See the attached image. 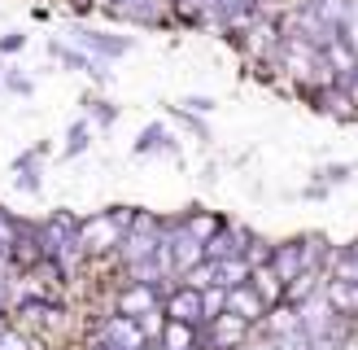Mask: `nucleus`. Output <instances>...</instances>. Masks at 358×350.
Masks as SVG:
<instances>
[{"instance_id":"nucleus-1","label":"nucleus","mask_w":358,"mask_h":350,"mask_svg":"<svg viewBox=\"0 0 358 350\" xmlns=\"http://www.w3.org/2000/svg\"><path fill=\"white\" fill-rule=\"evenodd\" d=\"M136 219V206H110L101 215H87L79 219V245H83V258H101V254H114L122 232L131 227Z\"/></svg>"},{"instance_id":"nucleus-2","label":"nucleus","mask_w":358,"mask_h":350,"mask_svg":"<svg viewBox=\"0 0 358 350\" xmlns=\"http://www.w3.org/2000/svg\"><path fill=\"white\" fill-rule=\"evenodd\" d=\"M35 232H40V254H44V258H57L66 272L83 262V245H79V219L70 215V210H52L48 219H40V223H35Z\"/></svg>"},{"instance_id":"nucleus-3","label":"nucleus","mask_w":358,"mask_h":350,"mask_svg":"<svg viewBox=\"0 0 358 350\" xmlns=\"http://www.w3.org/2000/svg\"><path fill=\"white\" fill-rule=\"evenodd\" d=\"M162 315L166 320H179V324H192V328H206V289L188 285V280L175 285V289H166Z\"/></svg>"},{"instance_id":"nucleus-4","label":"nucleus","mask_w":358,"mask_h":350,"mask_svg":"<svg viewBox=\"0 0 358 350\" xmlns=\"http://www.w3.org/2000/svg\"><path fill=\"white\" fill-rule=\"evenodd\" d=\"M249 332H254V324H245L241 315H231V311H219L201 328V346L206 350H241L249 342Z\"/></svg>"},{"instance_id":"nucleus-5","label":"nucleus","mask_w":358,"mask_h":350,"mask_svg":"<svg viewBox=\"0 0 358 350\" xmlns=\"http://www.w3.org/2000/svg\"><path fill=\"white\" fill-rule=\"evenodd\" d=\"M162 298H166V285H145V280H127V289L118 293L114 311L145 320V315H162Z\"/></svg>"},{"instance_id":"nucleus-6","label":"nucleus","mask_w":358,"mask_h":350,"mask_svg":"<svg viewBox=\"0 0 358 350\" xmlns=\"http://www.w3.org/2000/svg\"><path fill=\"white\" fill-rule=\"evenodd\" d=\"M96 337L114 342L118 350H145V346H149L145 320H136V315H122V311H114L110 320H101V324H96Z\"/></svg>"},{"instance_id":"nucleus-7","label":"nucleus","mask_w":358,"mask_h":350,"mask_svg":"<svg viewBox=\"0 0 358 350\" xmlns=\"http://www.w3.org/2000/svg\"><path fill=\"white\" fill-rule=\"evenodd\" d=\"M249 241H254V232H249V227L223 219V227L206 241V258H245V254H249Z\"/></svg>"},{"instance_id":"nucleus-8","label":"nucleus","mask_w":358,"mask_h":350,"mask_svg":"<svg viewBox=\"0 0 358 350\" xmlns=\"http://www.w3.org/2000/svg\"><path fill=\"white\" fill-rule=\"evenodd\" d=\"M70 40H75L83 52L101 57V62H114V57H122V52H131V40H127V35H110V31H87V27H79Z\"/></svg>"},{"instance_id":"nucleus-9","label":"nucleus","mask_w":358,"mask_h":350,"mask_svg":"<svg viewBox=\"0 0 358 350\" xmlns=\"http://www.w3.org/2000/svg\"><path fill=\"white\" fill-rule=\"evenodd\" d=\"M223 311L241 315L245 324H254V328H258V324H262V315H266V302L254 293V285L245 280V285H231V289L223 293Z\"/></svg>"},{"instance_id":"nucleus-10","label":"nucleus","mask_w":358,"mask_h":350,"mask_svg":"<svg viewBox=\"0 0 358 350\" xmlns=\"http://www.w3.org/2000/svg\"><path fill=\"white\" fill-rule=\"evenodd\" d=\"M44 254H40V232H35V223H27V219H17V227H13V241H9V262L13 267H35Z\"/></svg>"},{"instance_id":"nucleus-11","label":"nucleus","mask_w":358,"mask_h":350,"mask_svg":"<svg viewBox=\"0 0 358 350\" xmlns=\"http://www.w3.org/2000/svg\"><path fill=\"white\" fill-rule=\"evenodd\" d=\"M324 298L332 302L336 315H345V320L358 324V280H336V276H328L324 280Z\"/></svg>"},{"instance_id":"nucleus-12","label":"nucleus","mask_w":358,"mask_h":350,"mask_svg":"<svg viewBox=\"0 0 358 350\" xmlns=\"http://www.w3.org/2000/svg\"><path fill=\"white\" fill-rule=\"evenodd\" d=\"M44 145H35V149H27L22 158H13V175H17V188L22 192H40V184H44Z\"/></svg>"},{"instance_id":"nucleus-13","label":"nucleus","mask_w":358,"mask_h":350,"mask_svg":"<svg viewBox=\"0 0 358 350\" xmlns=\"http://www.w3.org/2000/svg\"><path fill=\"white\" fill-rule=\"evenodd\" d=\"M131 149H136L140 158H149V153H171V158H175V153H179L175 136L166 132V122H149V127L136 136V145H131Z\"/></svg>"},{"instance_id":"nucleus-14","label":"nucleus","mask_w":358,"mask_h":350,"mask_svg":"<svg viewBox=\"0 0 358 350\" xmlns=\"http://www.w3.org/2000/svg\"><path fill=\"white\" fill-rule=\"evenodd\" d=\"M271 267H275V276L284 280V285H289L297 272H310L306 258H301V241H284V245H275V250H271Z\"/></svg>"},{"instance_id":"nucleus-15","label":"nucleus","mask_w":358,"mask_h":350,"mask_svg":"<svg viewBox=\"0 0 358 350\" xmlns=\"http://www.w3.org/2000/svg\"><path fill=\"white\" fill-rule=\"evenodd\" d=\"M249 285H254V293L262 298L266 307H275V302H284V280L275 276V267H271V262H258V267L249 272Z\"/></svg>"},{"instance_id":"nucleus-16","label":"nucleus","mask_w":358,"mask_h":350,"mask_svg":"<svg viewBox=\"0 0 358 350\" xmlns=\"http://www.w3.org/2000/svg\"><path fill=\"white\" fill-rule=\"evenodd\" d=\"M179 227H184V232H192L196 241H210L214 232H219V227H223V219L219 215H214V210H201V206H192V210H184V215H179Z\"/></svg>"},{"instance_id":"nucleus-17","label":"nucleus","mask_w":358,"mask_h":350,"mask_svg":"<svg viewBox=\"0 0 358 350\" xmlns=\"http://www.w3.org/2000/svg\"><path fill=\"white\" fill-rule=\"evenodd\" d=\"M157 342H162L166 350H192V346H201V328L179 324V320H166L162 332H157Z\"/></svg>"},{"instance_id":"nucleus-18","label":"nucleus","mask_w":358,"mask_h":350,"mask_svg":"<svg viewBox=\"0 0 358 350\" xmlns=\"http://www.w3.org/2000/svg\"><path fill=\"white\" fill-rule=\"evenodd\" d=\"M87 145H92V127H87V122H75V127L66 132V149H62V153H66V158H79Z\"/></svg>"},{"instance_id":"nucleus-19","label":"nucleus","mask_w":358,"mask_h":350,"mask_svg":"<svg viewBox=\"0 0 358 350\" xmlns=\"http://www.w3.org/2000/svg\"><path fill=\"white\" fill-rule=\"evenodd\" d=\"M315 175H319V184H315V188H324V192H328L332 184H345L350 175H354V167H345V162H336V167H324V171H315Z\"/></svg>"},{"instance_id":"nucleus-20","label":"nucleus","mask_w":358,"mask_h":350,"mask_svg":"<svg viewBox=\"0 0 358 350\" xmlns=\"http://www.w3.org/2000/svg\"><path fill=\"white\" fill-rule=\"evenodd\" d=\"M87 110H92V122H101V127H114L118 122V105L114 101H87Z\"/></svg>"},{"instance_id":"nucleus-21","label":"nucleus","mask_w":358,"mask_h":350,"mask_svg":"<svg viewBox=\"0 0 358 350\" xmlns=\"http://www.w3.org/2000/svg\"><path fill=\"white\" fill-rule=\"evenodd\" d=\"M13 227H17V219L9 215V210H0V262H9V241H13Z\"/></svg>"},{"instance_id":"nucleus-22","label":"nucleus","mask_w":358,"mask_h":350,"mask_svg":"<svg viewBox=\"0 0 358 350\" xmlns=\"http://www.w3.org/2000/svg\"><path fill=\"white\" fill-rule=\"evenodd\" d=\"M171 114H175V118H179V122H184V127H188V132H196V136H201V140H206V136H210V132H206V122H201V118H196V114H192V110H184V105H179V101H175V105H171Z\"/></svg>"},{"instance_id":"nucleus-23","label":"nucleus","mask_w":358,"mask_h":350,"mask_svg":"<svg viewBox=\"0 0 358 350\" xmlns=\"http://www.w3.org/2000/svg\"><path fill=\"white\" fill-rule=\"evenodd\" d=\"M0 83H5L9 92H17V97H31V79L17 75V70H5V75H0Z\"/></svg>"},{"instance_id":"nucleus-24","label":"nucleus","mask_w":358,"mask_h":350,"mask_svg":"<svg viewBox=\"0 0 358 350\" xmlns=\"http://www.w3.org/2000/svg\"><path fill=\"white\" fill-rule=\"evenodd\" d=\"M0 350H31V342L13 328H0Z\"/></svg>"},{"instance_id":"nucleus-25","label":"nucleus","mask_w":358,"mask_h":350,"mask_svg":"<svg viewBox=\"0 0 358 350\" xmlns=\"http://www.w3.org/2000/svg\"><path fill=\"white\" fill-rule=\"evenodd\" d=\"M22 44H27V35H17V31L0 35V57H5V52H22Z\"/></svg>"},{"instance_id":"nucleus-26","label":"nucleus","mask_w":358,"mask_h":350,"mask_svg":"<svg viewBox=\"0 0 358 350\" xmlns=\"http://www.w3.org/2000/svg\"><path fill=\"white\" fill-rule=\"evenodd\" d=\"M179 105H184V110H192V114H210V110H214V101H210V97H184Z\"/></svg>"},{"instance_id":"nucleus-27","label":"nucleus","mask_w":358,"mask_h":350,"mask_svg":"<svg viewBox=\"0 0 358 350\" xmlns=\"http://www.w3.org/2000/svg\"><path fill=\"white\" fill-rule=\"evenodd\" d=\"M145 350H166V346H162V342H157V346H145Z\"/></svg>"},{"instance_id":"nucleus-28","label":"nucleus","mask_w":358,"mask_h":350,"mask_svg":"<svg viewBox=\"0 0 358 350\" xmlns=\"http://www.w3.org/2000/svg\"><path fill=\"white\" fill-rule=\"evenodd\" d=\"M0 320H5V311H0Z\"/></svg>"},{"instance_id":"nucleus-29","label":"nucleus","mask_w":358,"mask_h":350,"mask_svg":"<svg viewBox=\"0 0 358 350\" xmlns=\"http://www.w3.org/2000/svg\"><path fill=\"white\" fill-rule=\"evenodd\" d=\"M0 88H5V83H0Z\"/></svg>"},{"instance_id":"nucleus-30","label":"nucleus","mask_w":358,"mask_h":350,"mask_svg":"<svg viewBox=\"0 0 358 350\" xmlns=\"http://www.w3.org/2000/svg\"><path fill=\"white\" fill-rule=\"evenodd\" d=\"M210 5H214V0H210Z\"/></svg>"},{"instance_id":"nucleus-31","label":"nucleus","mask_w":358,"mask_h":350,"mask_svg":"<svg viewBox=\"0 0 358 350\" xmlns=\"http://www.w3.org/2000/svg\"><path fill=\"white\" fill-rule=\"evenodd\" d=\"M354 245H358V241H354Z\"/></svg>"}]
</instances>
